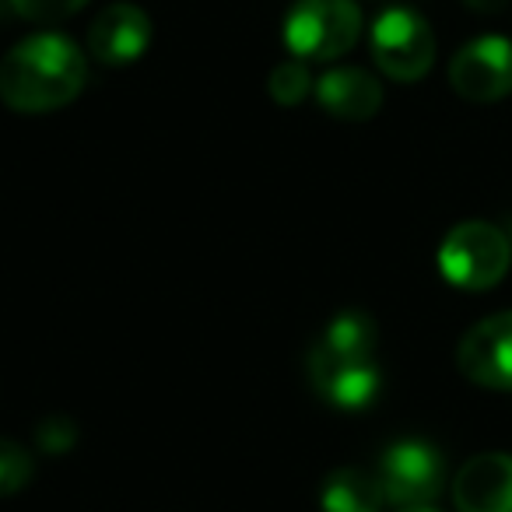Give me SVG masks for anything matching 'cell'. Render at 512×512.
Wrapping results in <instances>:
<instances>
[{"instance_id": "obj_4", "label": "cell", "mask_w": 512, "mask_h": 512, "mask_svg": "<svg viewBox=\"0 0 512 512\" xmlns=\"http://www.w3.org/2000/svg\"><path fill=\"white\" fill-rule=\"evenodd\" d=\"M358 32L355 0H299L285 22V43L299 60H337L358 43Z\"/></svg>"}, {"instance_id": "obj_14", "label": "cell", "mask_w": 512, "mask_h": 512, "mask_svg": "<svg viewBox=\"0 0 512 512\" xmlns=\"http://www.w3.org/2000/svg\"><path fill=\"white\" fill-rule=\"evenodd\" d=\"M32 456L18 442L0 439V495H15L32 481Z\"/></svg>"}, {"instance_id": "obj_2", "label": "cell", "mask_w": 512, "mask_h": 512, "mask_svg": "<svg viewBox=\"0 0 512 512\" xmlns=\"http://www.w3.org/2000/svg\"><path fill=\"white\" fill-rule=\"evenodd\" d=\"M376 337V323L358 309H348L327 323L309 351V379L323 400L348 411L369 407L376 400Z\"/></svg>"}, {"instance_id": "obj_8", "label": "cell", "mask_w": 512, "mask_h": 512, "mask_svg": "<svg viewBox=\"0 0 512 512\" xmlns=\"http://www.w3.org/2000/svg\"><path fill=\"white\" fill-rule=\"evenodd\" d=\"M456 365L470 383L512 390V313L488 316L470 327L456 348Z\"/></svg>"}, {"instance_id": "obj_6", "label": "cell", "mask_w": 512, "mask_h": 512, "mask_svg": "<svg viewBox=\"0 0 512 512\" xmlns=\"http://www.w3.org/2000/svg\"><path fill=\"white\" fill-rule=\"evenodd\" d=\"M376 477L383 484V495L400 509L432 505V498L439 495L442 481H446V463H442V453L435 446L421 439H404L393 442L383 453Z\"/></svg>"}, {"instance_id": "obj_16", "label": "cell", "mask_w": 512, "mask_h": 512, "mask_svg": "<svg viewBox=\"0 0 512 512\" xmlns=\"http://www.w3.org/2000/svg\"><path fill=\"white\" fill-rule=\"evenodd\" d=\"M36 442H39V449L60 456L78 442V428H74L67 418H46L43 425L36 428Z\"/></svg>"}, {"instance_id": "obj_15", "label": "cell", "mask_w": 512, "mask_h": 512, "mask_svg": "<svg viewBox=\"0 0 512 512\" xmlns=\"http://www.w3.org/2000/svg\"><path fill=\"white\" fill-rule=\"evenodd\" d=\"M8 4L15 8V15L29 18V22H60L85 8L88 0H8Z\"/></svg>"}, {"instance_id": "obj_5", "label": "cell", "mask_w": 512, "mask_h": 512, "mask_svg": "<svg viewBox=\"0 0 512 512\" xmlns=\"http://www.w3.org/2000/svg\"><path fill=\"white\" fill-rule=\"evenodd\" d=\"M372 57L386 78L418 81L432 71L435 36L421 15L407 8H393L379 15L376 29H372Z\"/></svg>"}, {"instance_id": "obj_9", "label": "cell", "mask_w": 512, "mask_h": 512, "mask_svg": "<svg viewBox=\"0 0 512 512\" xmlns=\"http://www.w3.org/2000/svg\"><path fill=\"white\" fill-rule=\"evenodd\" d=\"M151 43V18L137 4H109L88 29V50L99 64L127 67L144 57Z\"/></svg>"}, {"instance_id": "obj_11", "label": "cell", "mask_w": 512, "mask_h": 512, "mask_svg": "<svg viewBox=\"0 0 512 512\" xmlns=\"http://www.w3.org/2000/svg\"><path fill=\"white\" fill-rule=\"evenodd\" d=\"M316 95H320V106L327 109L330 116L348 123H365L379 113L383 106V88L372 78L369 71H358V67H337V71H327L316 85Z\"/></svg>"}, {"instance_id": "obj_10", "label": "cell", "mask_w": 512, "mask_h": 512, "mask_svg": "<svg viewBox=\"0 0 512 512\" xmlns=\"http://www.w3.org/2000/svg\"><path fill=\"white\" fill-rule=\"evenodd\" d=\"M453 502L460 512H512V456H470L453 481Z\"/></svg>"}, {"instance_id": "obj_12", "label": "cell", "mask_w": 512, "mask_h": 512, "mask_svg": "<svg viewBox=\"0 0 512 512\" xmlns=\"http://www.w3.org/2000/svg\"><path fill=\"white\" fill-rule=\"evenodd\" d=\"M320 502L323 512H379L386 495L376 474L362 467H341L323 481Z\"/></svg>"}, {"instance_id": "obj_17", "label": "cell", "mask_w": 512, "mask_h": 512, "mask_svg": "<svg viewBox=\"0 0 512 512\" xmlns=\"http://www.w3.org/2000/svg\"><path fill=\"white\" fill-rule=\"evenodd\" d=\"M470 11H481V15H495V11H502L509 0H463Z\"/></svg>"}, {"instance_id": "obj_13", "label": "cell", "mask_w": 512, "mask_h": 512, "mask_svg": "<svg viewBox=\"0 0 512 512\" xmlns=\"http://www.w3.org/2000/svg\"><path fill=\"white\" fill-rule=\"evenodd\" d=\"M267 88H271V95L281 102V106H295V102H302L309 95V88H313V78H309V67L306 60H285V64H278L271 71V81H267Z\"/></svg>"}, {"instance_id": "obj_3", "label": "cell", "mask_w": 512, "mask_h": 512, "mask_svg": "<svg viewBox=\"0 0 512 512\" xmlns=\"http://www.w3.org/2000/svg\"><path fill=\"white\" fill-rule=\"evenodd\" d=\"M512 264V246L502 228L488 221H463L442 239L439 271L449 285L463 292H484L505 278Z\"/></svg>"}, {"instance_id": "obj_7", "label": "cell", "mask_w": 512, "mask_h": 512, "mask_svg": "<svg viewBox=\"0 0 512 512\" xmlns=\"http://www.w3.org/2000/svg\"><path fill=\"white\" fill-rule=\"evenodd\" d=\"M449 85L467 102H498L512 92V43L481 36L467 43L449 64Z\"/></svg>"}, {"instance_id": "obj_1", "label": "cell", "mask_w": 512, "mask_h": 512, "mask_svg": "<svg viewBox=\"0 0 512 512\" xmlns=\"http://www.w3.org/2000/svg\"><path fill=\"white\" fill-rule=\"evenodd\" d=\"M85 88L81 50L60 32L29 36L0 60V99L15 113H50Z\"/></svg>"}, {"instance_id": "obj_18", "label": "cell", "mask_w": 512, "mask_h": 512, "mask_svg": "<svg viewBox=\"0 0 512 512\" xmlns=\"http://www.w3.org/2000/svg\"><path fill=\"white\" fill-rule=\"evenodd\" d=\"M400 512H435L432 505H407V509H400Z\"/></svg>"}]
</instances>
